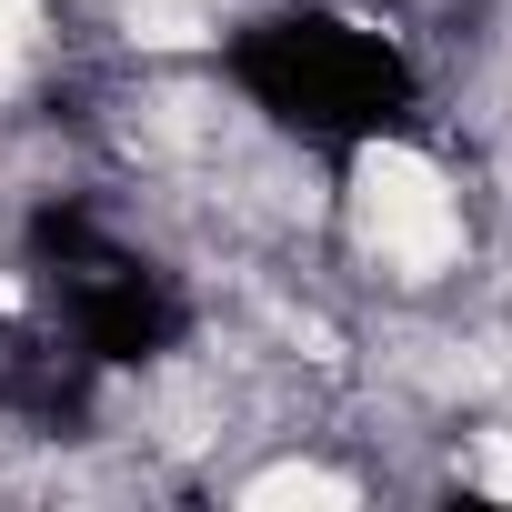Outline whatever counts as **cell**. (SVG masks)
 Masks as SVG:
<instances>
[{"label": "cell", "instance_id": "6da1fadb", "mask_svg": "<svg viewBox=\"0 0 512 512\" xmlns=\"http://www.w3.org/2000/svg\"><path fill=\"white\" fill-rule=\"evenodd\" d=\"M362 241L402 272H442L462 251V211L422 151H372L362 161Z\"/></svg>", "mask_w": 512, "mask_h": 512}, {"label": "cell", "instance_id": "277c9868", "mask_svg": "<svg viewBox=\"0 0 512 512\" xmlns=\"http://www.w3.org/2000/svg\"><path fill=\"white\" fill-rule=\"evenodd\" d=\"M21 21H31V0H0V41H21Z\"/></svg>", "mask_w": 512, "mask_h": 512}, {"label": "cell", "instance_id": "7a4b0ae2", "mask_svg": "<svg viewBox=\"0 0 512 512\" xmlns=\"http://www.w3.org/2000/svg\"><path fill=\"white\" fill-rule=\"evenodd\" d=\"M241 502H352V492H342L332 472H302V462H292V472H262Z\"/></svg>", "mask_w": 512, "mask_h": 512}, {"label": "cell", "instance_id": "3957f363", "mask_svg": "<svg viewBox=\"0 0 512 512\" xmlns=\"http://www.w3.org/2000/svg\"><path fill=\"white\" fill-rule=\"evenodd\" d=\"M141 41H201L191 11H141Z\"/></svg>", "mask_w": 512, "mask_h": 512}]
</instances>
